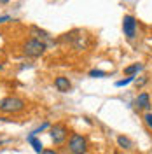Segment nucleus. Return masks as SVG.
Instances as JSON below:
<instances>
[{
	"instance_id": "a211bd4d",
	"label": "nucleus",
	"mask_w": 152,
	"mask_h": 154,
	"mask_svg": "<svg viewBox=\"0 0 152 154\" xmlns=\"http://www.w3.org/2000/svg\"><path fill=\"white\" fill-rule=\"evenodd\" d=\"M145 82H147V77H143L142 81H136V86H143Z\"/></svg>"
},
{
	"instance_id": "6ab92c4d",
	"label": "nucleus",
	"mask_w": 152,
	"mask_h": 154,
	"mask_svg": "<svg viewBox=\"0 0 152 154\" xmlns=\"http://www.w3.org/2000/svg\"><path fill=\"white\" fill-rule=\"evenodd\" d=\"M0 70H2V65H0Z\"/></svg>"
},
{
	"instance_id": "1a4fd4ad",
	"label": "nucleus",
	"mask_w": 152,
	"mask_h": 154,
	"mask_svg": "<svg viewBox=\"0 0 152 154\" xmlns=\"http://www.w3.org/2000/svg\"><path fill=\"white\" fill-rule=\"evenodd\" d=\"M26 142H28V144L33 147V151H35L37 154H42L44 147H42V142L38 140L37 137H33V135H28V137H26Z\"/></svg>"
},
{
	"instance_id": "0eeeda50",
	"label": "nucleus",
	"mask_w": 152,
	"mask_h": 154,
	"mask_svg": "<svg viewBox=\"0 0 152 154\" xmlns=\"http://www.w3.org/2000/svg\"><path fill=\"white\" fill-rule=\"evenodd\" d=\"M135 109L136 110H147V109H150V96H149V93H140L135 98Z\"/></svg>"
},
{
	"instance_id": "20e7f679",
	"label": "nucleus",
	"mask_w": 152,
	"mask_h": 154,
	"mask_svg": "<svg viewBox=\"0 0 152 154\" xmlns=\"http://www.w3.org/2000/svg\"><path fill=\"white\" fill-rule=\"evenodd\" d=\"M49 135H51V140H53L54 144L61 145L65 140H67V137H68V128L65 125H61V123H56L54 126H51Z\"/></svg>"
},
{
	"instance_id": "39448f33",
	"label": "nucleus",
	"mask_w": 152,
	"mask_h": 154,
	"mask_svg": "<svg viewBox=\"0 0 152 154\" xmlns=\"http://www.w3.org/2000/svg\"><path fill=\"white\" fill-rule=\"evenodd\" d=\"M136 28H138V23L133 16H124L123 19V30H124V35L128 38H135L136 35Z\"/></svg>"
},
{
	"instance_id": "423d86ee",
	"label": "nucleus",
	"mask_w": 152,
	"mask_h": 154,
	"mask_svg": "<svg viewBox=\"0 0 152 154\" xmlns=\"http://www.w3.org/2000/svg\"><path fill=\"white\" fill-rule=\"evenodd\" d=\"M30 32L33 33V38H37V40H40V42H44L46 46H51V44H53V37L49 35L46 30H40L38 26H32Z\"/></svg>"
},
{
	"instance_id": "f8f14e48",
	"label": "nucleus",
	"mask_w": 152,
	"mask_h": 154,
	"mask_svg": "<svg viewBox=\"0 0 152 154\" xmlns=\"http://www.w3.org/2000/svg\"><path fill=\"white\" fill-rule=\"evenodd\" d=\"M135 81V77H126V79H121V81H117L115 82V86L117 88H123V86H128L129 82H133Z\"/></svg>"
},
{
	"instance_id": "6e6552de",
	"label": "nucleus",
	"mask_w": 152,
	"mask_h": 154,
	"mask_svg": "<svg viewBox=\"0 0 152 154\" xmlns=\"http://www.w3.org/2000/svg\"><path fill=\"white\" fill-rule=\"evenodd\" d=\"M54 86H56V89L59 93H68V91L72 89V82L68 81V77L59 75V77L54 79Z\"/></svg>"
},
{
	"instance_id": "dca6fc26",
	"label": "nucleus",
	"mask_w": 152,
	"mask_h": 154,
	"mask_svg": "<svg viewBox=\"0 0 152 154\" xmlns=\"http://www.w3.org/2000/svg\"><path fill=\"white\" fill-rule=\"evenodd\" d=\"M42 154H59L58 151H54V149H44L42 151Z\"/></svg>"
},
{
	"instance_id": "2eb2a0df",
	"label": "nucleus",
	"mask_w": 152,
	"mask_h": 154,
	"mask_svg": "<svg viewBox=\"0 0 152 154\" xmlns=\"http://www.w3.org/2000/svg\"><path fill=\"white\" fill-rule=\"evenodd\" d=\"M143 121H145V125L152 130V112H147V114L143 116Z\"/></svg>"
},
{
	"instance_id": "7ed1b4c3",
	"label": "nucleus",
	"mask_w": 152,
	"mask_h": 154,
	"mask_svg": "<svg viewBox=\"0 0 152 154\" xmlns=\"http://www.w3.org/2000/svg\"><path fill=\"white\" fill-rule=\"evenodd\" d=\"M68 151L70 154H86L87 152V140L79 133H72L68 138Z\"/></svg>"
},
{
	"instance_id": "f257e3e1",
	"label": "nucleus",
	"mask_w": 152,
	"mask_h": 154,
	"mask_svg": "<svg viewBox=\"0 0 152 154\" xmlns=\"http://www.w3.org/2000/svg\"><path fill=\"white\" fill-rule=\"evenodd\" d=\"M46 44L44 42H40L37 38H28V40H25V44H23V54L28 58H38L44 54V51H46Z\"/></svg>"
},
{
	"instance_id": "f03ea898",
	"label": "nucleus",
	"mask_w": 152,
	"mask_h": 154,
	"mask_svg": "<svg viewBox=\"0 0 152 154\" xmlns=\"http://www.w3.org/2000/svg\"><path fill=\"white\" fill-rule=\"evenodd\" d=\"M25 109V102L18 98V96H5L0 100V112H5V114H16L19 110Z\"/></svg>"
},
{
	"instance_id": "9d476101",
	"label": "nucleus",
	"mask_w": 152,
	"mask_h": 154,
	"mask_svg": "<svg viewBox=\"0 0 152 154\" xmlns=\"http://www.w3.org/2000/svg\"><path fill=\"white\" fill-rule=\"evenodd\" d=\"M142 68H143L142 63H133V65H129V67L124 68V74H126L128 77H135L140 70H142Z\"/></svg>"
},
{
	"instance_id": "f3484780",
	"label": "nucleus",
	"mask_w": 152,
	"mask_h": 154,
	"mask_svg": "<svg viewBox=\"0 0 152 154\" xmlns=\"http://www.w3.org/2000/svg\"><path fill=\"white\" fill-rule=\"evenodd\" d=\"M9 19H11V16H0V25L5 23V21H9Z\"/></svg>"
},
{
	"instance_id": "ddd939ff",
	"label": "nucleus",
	"mask_w": 152,
	"mask_h": 154,
	"mask_svg": "<svg viewBox=\"0 0 152 154\" xmlns=\"http://www.w3.org/2000/svg\"><path fill=\"white\" fill-rule=\"evenodd\" d=\"M47 128H49V123H44V125L37 126V128H35V130H33V131H32L30 135H33V137H37V135L40 133V131H44V130H47Z\"/></svg>"
},
{
	"instance_id": "9b49d317",
	"label": "nucleus",
	"mask_w": 152,
	"mask_h": 154,
	"mask_svg": "<svg viewBox=\"0 0 152 154\" xmlns=\"http://www.w3.org/2000/svg\"><path fill=\"white\" fill-rule=\"evenodd\" d=\"M117 144H119V147H123V149H133V140L128 138V137H124V135H119L117 137Z\"/></svg>"
},
{
	"instance_id": "4468645a",
	"label": "nucleus",
	"mask_w": 152,
	"mask_h": 154,
	"mask_svg": "<svg viewBox=\"0 0 152 154\" xmlns=\"http://www.w3.org/2000/svg\"><path fill=\"white\" fill-rule=\"evenodd\" d=\"M107 75V72H103V70H91L89 72V77H105Z\"/></svg>"
}]
</instances>
